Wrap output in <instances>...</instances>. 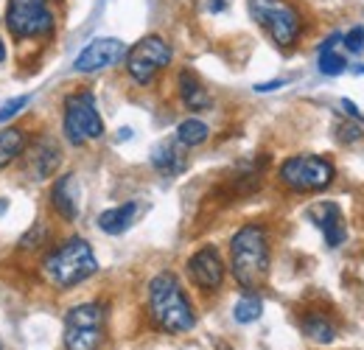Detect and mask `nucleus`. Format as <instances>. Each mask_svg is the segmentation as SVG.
I'll list each match as a JSON object with an SVG mask.
<instances>
[{
	"mask_svg": "<svg viewBox=\"0 0 364 350\" xmlns=\"http://www.w3.org/2000/svg\"><path fill=\"white\" fill-rule=\"evenodd\" d=\"M230 269L241 289L252 292L269 275V233L264 224H244L230 238Z\"/></svg>",
	"mask_w": 364,
	"mask_h": 350,
	"instance_id": "1",
	"label": "nucleus"
},
{
	"mask_svg": "<svg viewBox=\"0 0 364 350\" xmlns=\"http://www.w3.org/2000/svg\"><path fill=\"white\" fill-rule=\"evenodd\" d=\"M149 314L154 319V325L160 331L168 334H185L196 325V314L193 306L180 286L177 275L163 272L157 277H151L149 283Z\"/></svg>",
	"mask_w": 364,
	"mask_h": 350,
	"instance_id": "2",
	"label": "nucleus"
},
{
	"mask_svg": "<svg viewBox=\"0 0 364 350\" xmlns=\"http://www.w3.org/2000/svg\"><path fill=\"white\" fill-rule=\"evenodd\" d=\"M43 272L56 289H73L98 272V261L82 235H70L43 258Z\"/></svg>",
	"mask_w": 364,
	"mask_h": 350,
	"instance_id": "3",
	"label": "nucleus"
},
{
	"mask_svg": "<svg viewBox=\"0 0 364 350\" xmlns=\"http://www.w3.org/2000/svg\"><path fill=\"white\" fill-rule=\"evenodd\" d=\"M250 14L272 37L274 45L289 48L300 40L303 17L289 0H250Z\"/></svg>",
	"mask_w": 364,
	"mask_h": 350,
	"instance_id": "4",
	"label": "nucleus"
},
{
	"mask_svg": "<svg viewBox=\"0 0 364 350\" xmlns=\"http://www.w3.org/2000/svg\"><path fill=\"white\" fill-rule=\"evenodd\" d=\"M333 174H336L333 163L328 157H319V154H294V157L283 160L277 169L280 182L297 193L325 191L333 182Z\"/></svg>",
	"mask_w": 364,
	"mask_h": 350,
	"instance_id": "5",
	"label": "nucleus"
},
{
	"mask_svg": "<svg viewBox=\"0 0 364 350\" xmlns=\"http://www.w3.org/2000/svg\"><path fill=\"white\" fill-rule=\"evenodd\" d=\"M107 311L101 303H79L65 314V348L98 350L104 345Z\"/></svg>",
	"mask_w": 364,
	"mask_h": 350,
	"instance_id": "6",
	"label": "nucleus"
},
{
	"mask_svg": "<svg viewBox=\"0 0 364 350\" xmlns=\"http://www.w3.org/2000/svg\"><path fill=\"white\" fill-rule=\"evenodd\" d=\"M62 129H65V137L70 146H85L87 140H95L104 134V121L95 110V98L90 90H79L65 98Z\"/></svg>",
	"mask_w": 364,
	"mask_h": 350,
	"instance_id": "7",
	"label": "nucleus"
},
{
	"mask_svg": "<svg viewBox=\"0 0 364 350\" xmlns=\"http://www.w3.org/2000/svg\"><path fill=\"white\" fill-rule=\"evenodd\" d=\"M53 26H56V17L48 0H9L6 6V28L17 40L48 37Z\"/></svg>",
	"mask_w": 364,
	"mask_h": 350,
	"instance_id": "8",
	"label": "nucleus"
},
{
	"mask_svg": "<svg viewBox=\"0 0 364 350\" xmlns=\"http://www.w3.org/2000/svg\"><path fill=\"white\" fill-rule=\"evenodd\" d=\"M171 45L166 43L163 37H157V34H149V37H143V40H137L129 51H127V70H129V76H132V82L137 85H151L154 82V76L163 70V68H168V62H171Z\"/></svg>",
	"mask_w": 364,
	"mask_h": 350,
	"instance_id": "9",
	"label": "nucleus"
},
{
	"mask_svg": "<svg viewBox=\"0 0 364 350\" xmlns=\"http://www.w3.org/2000/svg\"><path fill=\"white\" fill-rule=\"evenodd\" d=\"M188 277L202 292H216L225 283V261L216 247H202L188 258Z\"/></svg>",
	"mask_w": 364,
	"mask_h": 350,
	"instance_id": "10",
	"label": "nucleus"
},
{
	"mask_svg": "<svg viewBox=\"0 0 364 350\" xmlns=\"http://www.w3.org/2000/svg\"><path fill=\"white\" fill-rule=\"evenodd\" d=\"M127 45L115 37H101V40H92L73 62V68L79 73H95V70H104V68H112L118 65L124 56H127Z\"/></svg>",
	"mask_w": 364,
	"mask_h": 350,
	"instance_id": "11",
	"label": "nucleus"
},
{
	"mask_svg": "<svg viewBox=\"0 0 364 350\" xmlns=\"http://www.w3.org/2000/svg\"><path fill=\"white\" fill-rule=\"evenodd\" d=\"M28 152V174L34 179H48V176L56 174L59 163H62V152H59V143L50 137V134H43L34 140Z\"/></svg>",
	"mask_w": 364,
	"mask_h": 350,
	"instance_id": "12",
	"label": "nucleus"
},
{
	"mask_svg": "<svg viewBox=\"0 0 364 350\" xmlns=\"http://www.w3.org/2000/svg\"><path fill=\"white\" fill-rule=\"evenodd\" d=\"M309 219L322 230L328 247H342L345 244V235H348L345 216H342V211L333 202H317V205H311L309 208Z\"/></svg>",
	"mask_w": 364,
	"mask_h": 350,
	"instance_id": "13",
	"label": "nucleus"
},
{
	"mask_svg": "<svg viewBox=\"0 0 364 350\" xmlns=\"http://www.w3.org/2000/svg\"><path fill=\"white\" fill-rule=\"evenodd\" d=\"M79 179L76 174H62L50 188V205L65 221H73L79 216Z\"/></svg>",
	"mask_w": 364,
	"mask_h": 350,
	"instance_id": "14",
	"label": "nucleus"
},
{
	"mask_svg": "<svg viewBox=\"0 0 364 350\" xmlns=\"http://www.w3.org/2000/svg\"><path fill=\"white\" fill-rule=\"evenodd\" d=\"M300 328H303V334H306L311 342H317V345H331V342L336 339V322H333L325 311H309V314H303Z\"/></svg>",
	"mask_w": 364,
	"mask_h": 350,
	"instance_id": "15",
	"label": "nucleus"
},
{
	"mask_svg": "<svg viewBox=\"0 0 364 350\" xmlns=\"http://www.w3.org/2000/svg\"><path fill=\"white\" fill-rule=\"evenodd\" d=\"M180 98H182V104H185L188 110H193V112L208 110V107L213 104L210 92L205 90V85H202L191 70H182L180 73Z\"/></svg>",
	"mask_w": 364,
	"mask_h": 350,
	"instance_id": "16",
	"label": "nucleus"
},
{
	"mask_svg": "<svg viewBox=\"0 0 364 350\" xmlns=\"http://www.w3.org/2000/svg\"><path fill=\"white\" fill-rule=\"evenodd\" d=\"M137 205L135 202H127V205H118V208H109L98 216V230L109 233V235H121L124 230H129V224L135 221Z\"/></svg>",
	"mask_w": 364,
	"mask_h": 350,
	"instance_id": "17",
	"label": "nucleus"
},
{
	"mask_svg": "<svg viewBox=\"0 0 364 350\" xmlns=\"http://www.w3.org/2000/svg\"><path fill=\"white\" fill-rule=\"evenodd\" d=\"M26 149H28V137H26V132L17 129V127H6V129H0V169H6L9 163H14Z\"/></svg>",
	"mask_w": 364,
	"mask_h": 350,
	"instance_id": "18",
	"label": "nucleus"
},
{
	"mask_svg": "<svg viewBox=\"0 0 364 350\" xmlns=\"http://www.w3.org/2000/svg\"><path fill=\"white\" fill-rule=\"evenodd\" d=\"M151 166L160 174H182L185 171V157L180 154L177 143H160L151 152Z\"/></svg>",
	"mask_w": 364,
	"mask_h": 350,
	"instance_id": "19",
	"label": "nucleus"
},
{
	"mask_svg": "<svg viewBox=\"0 0 364 350\" xmlns=\"http://www.w3.org/2000/svg\"><path fill=\"white\" fill-rule=\"evenodd\" d=\"M208 134H210V129H208L205 121H199V118H185L180 127H177V143H180V146H188V149H193V146L205 143Z\"/></svg>",
	"mask_w": 364,
	"mask_h": 350,
	"instance_id": "20",
	"label": "nucleus"
},
{
	"mask_svg": "<svg viewBox=\"0 0 364 350\" xmlns=\"http://www.w3.org/2000/svg\"><path fill=\"white\" fill-rule=\"evenodd\" d=\"M261 314H264V303H261L258 295H244V297L235 303V308H232V317H235V322H241V325L255 322Z\"/></svg>",
	"mask_w": 364,
	"mask_h": 350,
	"instance_id": "21",
	"label": "nucleus"
},
{
	"mask_svg": "<svg viewBox=\"0 0 364 350\" xmlns=\"http://www.w3.org/2000/svg\"><path fill=\"white\" fill-rule=\"evenodd\" d=\"M345 68H348V59H345L342 53H336V51H322V53H319V73H325V76H339Z\"/></svg>",
	"mask_w": 364,
	"mask_h": 350,
	"instance_id": "22",
	"label": "nucleus"
},
{
	"mask_svg": "<svg viewBox=\"0 0 364 350\" xmlns=\"http://www.w3.org/2000/svg\"><path fill=\"white\" fill-rule=\"evenodd\" d=\"M342 43H345V48H348L350 53H362V51H364V28H362V26L350 28V31L342 37Z\"/></svg>",
	"mask_w": 364,
	"mask_h": 350,
	"instance_id": "23",
	"label": "nucleus"
},
{
	"mask_svg": "<svg viewBox=\"0 0 364 350\" xmlns=\"http://www.w3.org/2000/svg\"><path fill=\"white\" fill-rule=\"evenodd\" d=\"M26 101H28V95H20V98H11L6 107H0V124H6L11 115H17L26 107Z\"/></svg>",
	"mask_w": 364,
	"mask_h": 350,
	"instance_id": "24",
	"label": "nucleus"
},
{
	"mask_svg": "<svg viewBox=\"0 0 364 350\" xmlns=\"http://www.w3.org/2000/svg\"><path fill=\"white\" fill-rule=\"evenodd\" d=\"M339 140L342 143H350V140H359L362 137V129L356 127V124H339Z\"/></svg>",
	"mask_w": 364,
	"mask_h": 350,
	"instance_id": "25",
	"label": "nucleus"
},
{
	"mask_svg": "<svg viewBox=\"0 0 364 350\" xmlns=\"http://www.w3.org/2000/svg\"><path fill=\"white\" fill-rule=\"evenodd\" d=\"M274 88H283V82H269V85H258V92H267V90H274Z\"/></svg>",
	"mask_w": 364,
	"mask_h": 350,
	"instance_id": "26",
	"label": "nucleus"
},
{
	"mask_svg": "<svg viewBox=\"0 0 364 350\" xmlns=\"http://www.w3.org/2000/svg\"><path fill=\"white\" fill-rule=\"evenodd\" d=\"M0 62H6V45H3V40H0Z\"/></svg>",
	"mask_w": 364,
	"mask_h": 350,
	"instance_id": "27",
	"label": "nucleus"
},
{
	"mask_svg": "<svg viewBox=\"0 0 364 350\" xmlns=\"http://www.w3.org/2000/svg\"><path fill=\"white\" fill-rule=\"evenodd\" d=\"M359 73H364V68H359Z\"/></svg>",
	"mask_w": 364,
	"mask_h": 350,
	"instance_id": "28",
	"label": "nucleus"
},
{
	"mask_svg": "<svg viewBox=\"0 0 364 350\" xmlns=\"http://www.w3.org/2000/svg\"><path fill=\"white\" fill-rule=\"evenodd\" d=\"M0 350H6V348H3V345H0Z\"/></svg>",
	"mask_w": 364,
	"mask_h": 350,
	"instance_id": "29",
	"label": "nucleus"
}]
</instances>
